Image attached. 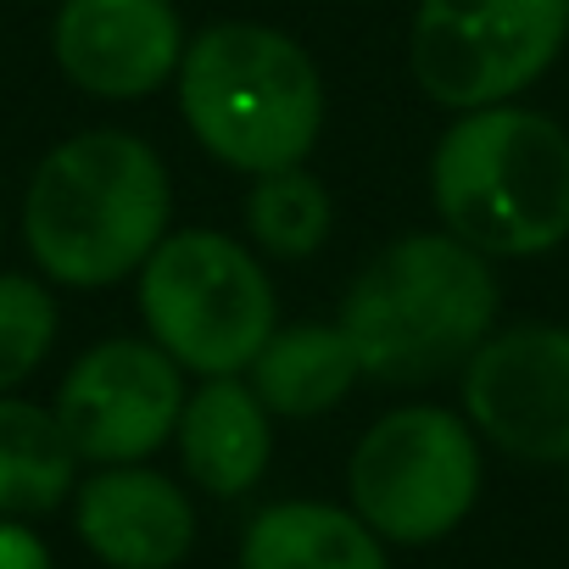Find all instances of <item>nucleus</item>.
<instances>
[{"mask_svg":"<svg viewBox=\"0 0 569 569\" xmlns=\"http://www.w3.org/2000/svg\"><path fill=\"white\" fill-rule=\"evenodd\" d=\"M569 40V0H419L408 68L436 107L480 112L530 90Z\"/></svg>","mask_w":569,"mask_h":569,"instance_id":"7","label":"nucleus"},{"mask_svg":"<svg viewBox=\"0 0 569 569\" xmlns=\"http://www.w3.org/2000/svg\"><path fill=\"white\" fill-rule=\"evenodd\" d=\"M358 352L341 325H297L273 330L268 347L251 358V391L279 419H313L330 413L358 386Z\"/></svg>","mask_w":569,"mask_h":569,"instance_id":"14","label":"nucleus"},{"mask_svg":"<svg viewBox=\"0 0 569 569\" xmlns=\"http://www.w3.org/2000/svg\"><path fill=\"white\" fill-rule=\"evenodd\" d=\"M79 541L112 569H173L196 541L190 497L140 463H112L73 491Z\"/></svg>","mask_w":569,"mask_h":569,"instance_id":"11","label":"nucleus"},{"mask_svg":"<svg viewBox=\"0 0 569 569\" xmlns=\"http://www.w3.org/2000/svg\"><path fill=\"white\" fill-rule=\"evenodd\" d=\"M563 469H569V463H563Z\"/></svg>","mask_w":569,"mask_h":569,"instance_id":"19","label":"nucleus"},{"mask_svg":"<svg viewBox=\"0 0 569 569\" xmlns=\"http://www.w3.org/2000/svg\"><path fill=\"white\" fill-rule=\"evenodd\" d=\"M57 341V302L40 279L0 273V391H12L40 369Z\"/></svg>","mask_w":569,"mask_h":569,"instance_id":"17","label":"nucleus"},{"mask_svg":"<svg viewBox=\"0 0 569 569\" xmlns=\"http://www.w3.org/2000/svg\"><path fill=\"white\" fill-rule=\"evenodd\" d=\"M173 218V184L162 157L123 129H90L62 140L29 184L23 234L46 279L73 291L129 279L162 246Z\"/></svg>","mask_w":569,"mask_h":569,"instance_id":"1","label":"nucleus"},{"mask_svg":"<svg viewBox=\"0 0 569 569\" xmlns=\"http://www.w3.org/2000/svg\"><path fill=\"white\" fill-rule=\"evenodd\" d=\"M246 223H251V240L268 257L297 262V257H313L330 240V196L308 168H279V173H262L251 184Z\"/></svg>","mask_w":569,"mask_h":569,"instance_id":"16","label":"nucleus"},{"mask_svg":"<svg viewBox=\"0 0 569 569\" xmlns=\"http://www.w3.org/2000/svg\"><path fill=\"white\" fill-rule=\"evenodd\" d=\"M240 569H386V547L352 508L268 502L240 536Z\"/></svg>","mask_w":569,"mask_h":569,"instance_id":"13","label":"nucleus"},{"mask_svg":"<svg viewBox=\"0 0 569 569\" xmlns=\"http://www.w3.org/2000/svg\"><path fill=\"white\" fill-rule=\"evenodd\" d=\"M0 569H51V552L29 525L0 519Z\"/></svg>","mask_w":569,"mask_h":569,"instance_id":"18","label":"nucleus"},{"mask_svg":"<svg viewBox=\"0 0 569 569\" xmlns=\"http://www.w3.org/2000/svg\"><path fill=\"white\" fill-rule=\"evenodd\" d=\"M140 313L179 369L229 380L251 369L273 336V284L240 240L218 229H179L162 234L140 268Z\"/></svg>","mask_w":569,"mask_h":569,"instance_id":"5","label":"nucleus"},{"mask_svg":"<svg viewBox=\"0 0 569 569\" xmlns=\"http://www.w3.org/2000/svg\"><path fill=\"white\" fill-rule=\"evenodd\" d=\"M268 419L273 413L234 375L229 380H207L196 397H184V413H179V430H173L184 475L201 491H212V497H246L262 480L268 452H273Z\"/></svg>","mask_w":569,"mask_h":569,"instance_id":"12","label":"nucleus"},{"mask_svg":"<svg viewBox=\"0 0 569 569\" xmlns=\"http://www.w3.org/2000/svg\"><path fill=\"white\" fill-rule=\"evenodd\" d=\"M179 363L157 341H101L84 352L62 391H57V425L73 441L79 463H140L157 447L173 441L184 413Z\"/></svg>","mask_w":569,"mask_h":569,"instance_id":"8","label":"nucleus"},{"mask_svg":"<svg viewBox=\"0 0 569 569\" xmlns=\"http://www.w3.org/2000/svg\"><path fill=\"white\" fill-rule=\"evenodd\" d=\"M79 491V452L51 408L0 397V519H34Z\"/></svg>","mask_w":569,"mask_h":569,"instance_id":"15","label":"nucleus"},{"mask_svg":"<svg viewBox=\"0 0 569 569\" xmlns=\"http://www.w3.org/2000/svg\"><path fill=\"white\" fill-rule=\"evenodd\" d=\"M475 436L525 463H569V330L519 325L486 336L463 363Z\"/></svg>","mask_w":569,"mask_h":569,"instance_id":"9","label":"nucleus"},{"mask_svg":"<svg viewBox=\"0 0 569 569\" xmlns=\"http://www.w3.org/2000/svg\"><path fill=\"white\" fill-rule=\"evenodd\" d=\"M497 319L491 257L458 234H402L391 240L347 291L341 336L358 369L386 386H425L475 358Z\"/></svg>","mask_w":569,"mask_h":569,"instance_id":"2","label":"nucleus"},{"mask_svg":"<svg viewBox=\"0 0 569 569\" xmlns=\"http://www.w3.org/2000/svg\"><path fill=\"white\" fill-rule=\"evenodd\" d=\"M430 201L480 257H541L569 240V134L536 107L458 112L430 157Z\"/></svg>","mask_w":569,"mask_h":569,"instance_id":"4","label":"nucleus"},{"mask_svg":"<svg viewBox=\"0 0 569 569\" xmlns=\"http://www.w3.org/2000/svg\"><path fill=\"white\" fill-rule=\"evenodd\" d=\"M179 112L207 157L234 173L302 168L325 129L319 62L268 23H212L179 57Z\"/></svg>","mask_w":569,"mask_h":569,"instance_id":"3","label":"nucleus"},{"mask_svg":"<svg viewBox=\"0 0 569 569\" xmlns=\"http://www.w3.org/2000/svg\"><path fill=\"white\" fill-rule=\"evenodd\" d=\"M51 46L84 96L146 101L179 73L190 40L173 0H62Z\"/></svg>","mask_w":569,"mask_h":569,"instance_id":"10","label":"nucleus"},{"mask_svg":"<svg viewBox=\"0 0 569 569\" xmlns=\"http://www.w3.org/2000/svg\"><path fill=\"white\" fill-rule=\"evenodd\" d=\"M352 513L397 547L452 536L480 497L475 425L447 408H397L375 419L347 463Z\"/></svg>","mask_w":569,"mask_h":569,"instance_id":"6","label":"nucleus"}]
</instances>
